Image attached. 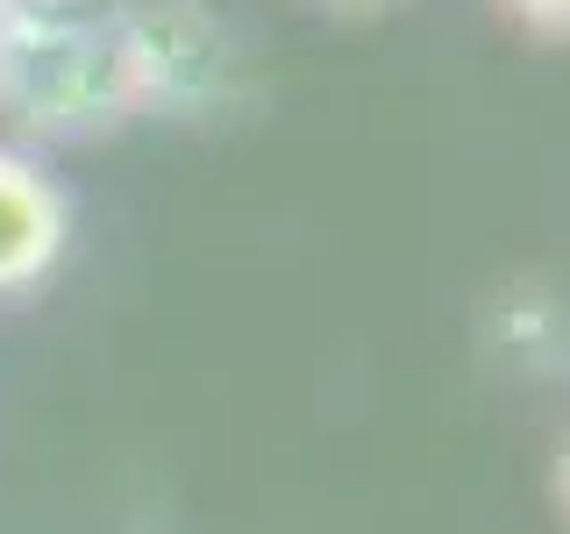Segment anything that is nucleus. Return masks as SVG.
Instances as JSON below:
<instances>
[{"mask_svg": "<svg viewBox=\"0 0 570 534\" xmlns=\"http://www.w3.org/2000/svg\"><path fill=\"white\" fill-rule=\"evenodd\" d=\"M71 249V192L43 171V157L0 142V293H29Z\"/></svg>", "mask_w": 570, "mask_h": 534, "instance_id": "1", "label": "nucleus"}, {"mask_svg": "<svg viewBox=\"0 0 570 534\" xmlns=\"http://www.w3.org/2000/svg\"><path fill=\"white\" fill-rule=\"evenodd\" d=\"M513 14L534 29V36H563V22H570V0H507Z\"/></svg>", "mask_w": 570, "mask_h": 534, "instance_id": "2", "label": "nucleus"}, {"mask_svg": "<svg viewBox=\"0 0 570 534\" xmlns=\"http://www.w3.org/2000/svg\"><path fill=\"white\" fill-rule=\"evenodd\" d=\"M321 8H335V14H371V8H392V0H321Z\"/></svg>", "mask_w": 570, "mask_h": 534, "instance_id": "3", "label": "nucleus"}, {"mask_svg": "<svg viewBox=\"0 0 570 534\" xmlns=\"http://www.w3.org/2000/svg\"><path fill=\"white\" fill-rule=\"evenodd\" d=\"M29 8H43V0H0V22H8V14H29Z\"/></svg>", "mask_w": 570, "mask_h": 534, "instance_id": "4", "label": "nucleus"}]
</instances>
